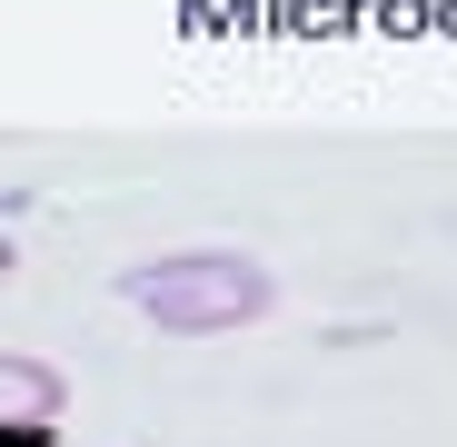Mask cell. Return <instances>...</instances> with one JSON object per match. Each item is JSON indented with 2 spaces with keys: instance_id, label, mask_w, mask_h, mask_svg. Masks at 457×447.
<instances>
[{
  "instance_id": "6da1fadb",
  "label": "cell",
  "mask_w": 457,
  "mask_h": 447,
  "mask_svg": "<svg viewBox=\"0 0 457 447\" xmlns=\"http://www.w3.org/2000/svg\"><path fill=\"white\" fill-rule=\"evenodd\" d=\"M129 288V309L149 328H170V338H228V328H259L269 319V269L249 249H170V259H139L120 269Z\"/></svg>"
},
{
  "instance_id": "7a4b0ae2",
  "label": "cell",
  "mask_w": 457,
  "mask_h": 447,
  "mask_svg": "<svg viewBox=\"0 0 457 447\" xmlns=\"http://www.w3.org/2000/svg\"><path fill=\"white\" fill-rule=\"evenodd\" d=\"M60 368L50 358H30V348H11V358H0V408H11V427H50L60 418Z\"/></svg>"
}]
</instances>
